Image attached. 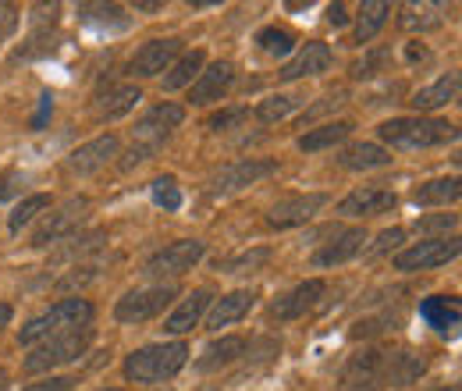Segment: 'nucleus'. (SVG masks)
I'll return each mask as SVG.
<instances>
[{
  "mask_svg": "<svg viewBox=\"0 0 462 391\" xmlns=\"http://www.w3.org/2000/svg\"><path fill=\"white\" fill-rule=\"evenodd\" d=\"M381 143H388L392 150H430V146H445L452 143L459 132L452 121H438V117H392L377 128Z\"/></svg>",
  "mask_w": 462,
  "mask_h": 391,
  "instance_id": "nucleus-1",
  "label": "nucleus"
},
{
  "mask_svg": "<svg viewBox=\"0 0 462 391\" xmlns=\"http://www.w3.org/2000/svg\"><path fill=\"white\" fill-rule=\"evenodd\" d=\"M189 359V345L185 341H161V345H146L135 349L132 356H125V377L135 385H157L174 377Z\"/></svg>",
  "mask_w": 462,
  "mask_h": 391,
  "instance_id": "nucleus-2",
  "label": "nucleus"
},
{
  "mask_svg": "<svg viewBox=\"0 0 462 391\" xmlns=\"http://www.w3.org/2000/svg\"><path fill=\"white\" fill-rule=\"evenodd\" d=\"M93 321V306L86 299H60L54 303L47 313L32 317L22 331H18V341L22 345H36V341H47L54 335H64V331H75V328H86Z\"/></svg>",
  "mask_w": 462,
  "mask_h": 391,
  "instance_id": "nucleus-3",
  "label": "nucleus"
},
{
  "mask_svg": "<svg viewBox=\"0 0 462 391\" xmlns=\"http://www.w3.org/2000/svg\"><path fill=\"white\" fill-rule=\"evenodd\" d=\"M93 335H97V331L86 324V328H75V331H64V335L47 338L43 345H36V349L29 352V359H25V374H43V370H51V367H60V363L79 359V356L89 349Z\"/></svg>",
  "mask_w": 462,
  "mask_h": 391,
  "instance_id": "nucleus-4",
  "label": "nucleus"
},
{
  "mask_svg": "<svg viewBox=\"0 0 462 391\" xmlns=\"http://www.w3.org/2000/svg\"><path fill=\"white\" fill-rule=\"evenodd\" d=\"M338 388L342 391L388 388V349H363V352L348 356Z\"/></svg>",
  "mask_w": 462,
  "mask_h": 391,
  "instance_id": "nucleus-5",
  "label": "nucleus"
},
{
  "mask_svg": "<svg viewBox=\"0 0 462 391\" xmlns=\"http://www.w3.org/2000/svg\"><path fill=\"white\" fill-rule=\"evenodd\" d=\"M207 246L199 238H178L171 246H164L161 253H153L143 267V275L153 281H164V278H181L185 271H192L199 260H203Z\"/></svg>",
  "mask_w": 462,
  "mask_h": 391,
  "instance_id": "nucleus-6",
  "label": "nucleus"
},
{
  "mask_svg": "<svg viewBox=\"0 0 462 391\" xmlns=\"http://www.w3.org/2000/svg\"><path fill=\"white\" fill-rule=\"evenodd\" d=\"M178 295L174 284H153V288H135L128 295H121L115 306V317L121 324H146L157 313H164L171 306V299Z\"/></svg>",
  "mask_w": 462,
  "mask_h": 391,
  "instance_id": "nucleus-7",
  "label": "nucleus"
},
{
  "mask_svg": "<svg viewBox=\"0 0 462 391\" xmlns=\"http://www.w3.org/2000/svg\"><path fill=\"white\" fill-rule=\"evenodd\" d=\"M89 218V200L86 196H75V200H68V203H60L54 214H47L40 228L32 231V246L36 249H47V246H54V242H64V238H71V231L79 228V224Z\"/></svg>",
  "mask_w": 462,
  "mask_h": 391,
  "instance_id": "nucleus-8",
  "label": "nucleus"
},
{
  "mask_svg": "<svg viewBox=\"0 0 462 391\" xmlns=\"http://www.w3.org/2000/svg\"><path fill=\"white\" fill-rule=\"evenodd\" d=\"M462 253V242L452 235V238H427V242H416L402 249L395 256V271L402 275H412V271H430V267H441L448 260H456Z\"/></svg>",
  "mask_w": 462,
  "mask_h": 391,
  "instance_id": "nucleus-9",
  "label": "nucleus"
},
{
  "mask_svg": "<svg viewBox=\"0 0 462 391\" xmlns=\"http://www.w3.org/2000/svg\"><path fill=\"white\" fill-rule=\"evenodd\" d=\"M181 121H185V107H178V104H157L153 111L143 114V117H139V125L132 128V139H135L132 146L157 154V150H161V143L171 135Z\"/></svg>",
  "mask_w": 462,
  "mask_h": 391,
  "instance_id": "nucleus-10",
  "label": "nucleus"
},
{
  "mask_svg": "<svg viewBox=\"0 0 462 391\" xmlns=\"http://www.w3.org/2000/svg\"><path fill=\"white\" fill-rule=\"evenodd\" d=\"M278 164L274 161H260V157H245V161H235L228 168H221L214 178H210V196H228V192H238L267 174H274Z\"/></svg>",
  "mask_w": 462,
  "mask_h": 391,
  "instance_id": "nucleus-11",
  "label": "nucleus"
},
{
  "mask_svg": "<svg viewBox=\"0 0 462 391\" xmlns=\"http://www.w3.org/2000/svg\"><path fill=\"white\" fill-rule=\"evenodd\" d=\"M324 292H328V284L320 278L302 281V284H295L291 292L278 295V299L271 303V317H274V321H299V317H306V313L324 299Z\"/></svg>",
  "mask_w": 462,
  "mask_h": 391,
  "instance_id": "nucleus-12",
  "label": "nucleus"
},
{
  "mask_svg": "<svg viewBox=\"0 0 462 391\" xmlns=\"http://www.w3.org/2000/svg\"><path fill=\"white\" fill-rule=\"evenodd\" d=\"M181 51V40L178 36H168V40H150L143 43L135 57L128 61V75H139V79H153L161 71H168L174 64V57Z\"/></svg>",
  "mask_w": 462,
  "mask_h": 391,
  "instance_id": "nucleus-13",
  "label": "nucleus"
},
{
  "mask_svg": "<svg viewBox=\"0 0 462 391\" xmlns=\"http://www.w3.org/2000/svg\"><path fill=\"white\" fill-rule=\"evenodd\" d=\"M231 82H235V64H231V61H214V64H210L207 71H199V79L192 82L189 100H192L196 107L217 104V100L228 97Z\"/></svg>",
  "mask_w": 462,
  "mask_h": 391,
  "instance_id": "nucleus-14",
  "label": "nucleus"
},
{
  "mask_svg": "<svg viewBox=\"0 0 462 391\" xmlns=\"http://www.w3.org/2000/svg\"><path fill=\"white\" fill-rule=\"evenodd\" d=\"M117 150H121V143H117V135H97V139H89L86 146H79L68 161H64V168L68 174H93V171H100L104 164H111L117 157Z\"/></svg>",
  "mask_w": 462,
  "mask_h": 391,
  "instance_id": "nucleus-15",
  "label": "nucleus"
},
{
  "mask_svg": "<svg viewBox=\"0 0 462 391\" xmlns=\"http://www.w3.org/2000/svg\"><path fill=\"white\" fill-rule=\"evenodd\" d=\"M399 196L392 189H381V185H366V189H356L348 192L346 200L338 203V214L342 218H370V214H384V210H395Z\"/></svg>",
  "mask_w": 462,
  "mask_h": 391,
  "instance_id": "nucleus-16",
  "label": "nucleus"
},
{
  "mask_svg": "<svg viewBox=\"0 0 462 391\" xmlns=\"http://www.w3.org/2000/svg\"><path fill=\"white\" fill-rule=\"evenodd\" d=\"M363 249H366V231H363V228H346V231H338L324 249H317L310 264H313V267H338V264L356 260Z\"/></svg>",
  "mask_w": 462,
  "mask_h": 391,
  "instance_id": "nucleus-17",
  "label": "nucleus"
},
{
  "mask_svg": "<svg viewBox=\"0 0 462 391\" xmlns=\"http://www.w3.org/2000/svg\"><path fill=\"white\" fill-rule=\"evenodd\" d=\"M328 203V196L324 192H306V196H289V200H282V203H274L271 207V214H267V224L271 228H295V224H306L320 207Z\"/></svg>",
  "mask_w": 462,
  "mask_h": 391,
  "instance_id": "nucleus-18",
  "label": "nucleus"
},
{
  "mask_svg": "<svg viewBox=\"0 0 462 391\" xmlns=\"http://www.w3.org/2000/svg\"><path fill=\"white\" fill-rule=\"evenodd\" d=\"M331 47L328 43H306L299 54L285 61L282 64V71H278V79H285V82H295V79H310V75H324L328 68H331Z\"/></svg>",
  "mask_w": 462,
  "mask_h": 391,
  "instance_id": "nucleus-19",
  "label": "nucleus"
},
{
  "mask_svg": "<svg viewBox=\"0 0 462 391\" xmlns=\"http://www.w3.org/2000/svg\"><path fill=\"white\" fill-rule=\"evenodd\" d=\"M456 97H459V71H448V75H441L434 86L416 89L409 104H412V111L423 117V114L438 111V107H448Z\"/></svg>",
  "mask_w": 462,
  "mask_h": 391,
  "instance_id": "nucleus-20",
  "label": "nucleus"
},
{
  "mask_svg": "<svg viewBox=\"0 0 462 391\" xmlns=\"http://www.w3.org/2000/svg\"><path fill=\"white\" fill-rule=\"evenodd\" d=\"M253 306H256V292H253V288H238V292H231V295H221V299L214 303L210 317H207V328H210V331H221V328H228L235 321H242Z\"/></svg>",
  "mask_w": 462,
  "mask_h": 391,
  "instance_id": "nucleus-21",
  "label": "nucleus"
},
{
  "mask_svg": "<svg viewBox=\"0 0 462 391\" xmlns=\"http://www.w3.org/2000/svg\"><path fill=\"white\" fill-rule=\"evenodd\" d=\"M420 317H423L434 331L452 335L462 321V303L456 295H430V299L420 303Z\"/></svg>",
  "mask_w": 462,
  "mask_h": 391,
  "instance_id": "nucleus-22",
  "label": "nucleus"
},
{
  "mask_svg": "<svg viewBox=\"0 0 462 391\" xmlns=\"http://www.w3.org/2000/svg\"><path fill=\"white\" fill-rule=\"evenodd\" d=\"M242 352H245V341L238 335L217 338V341H210V345L203 349V356L196 359V370H199V374H217V370H225L231 363H238Z\"/></svg>",
  "mask_w": 462,
  "mask_h": 391,
  "instance_id": "nucleus-23",
  "label": "nucleus"
},
{
  "mask_svg": "<svg viewBox=\"0 0 462 391\" xmlns=\"http://www.w3.org/2000/svg\"><path fill=\"white\" fill-rule=\"evenodd\" d=\"M210 299H214V292H210V288H196V292H192V295L174 310L171 317H168L164 331H168V335H189V331L203 321V313H207Z\"/></svg>",
  "mask_w": 462,
  "mask_h": 391,
  "instance_id": "nucleus-24",
  "label": "nucleus"
},
{
  "mask_svg": "<svg viewBox=\"0 0 462 391\" xmlns=\"http://www.w3.org/2000/svg\"><path fill=\"white\" fill-rule=\"evenodd\" d=\"M423 374H427L423 352H412V349H395V352H388V388L416 385Z\"/></svg>",
  "mask_w": 462,
  "mask_h": 391,
  "instance_id": "nucleus-25",
  "label": "nucleus"
},
{
  "mask_svg": "<svg viewBox=\"0 0 462 391\" xmlns=\"http://www.w3.org/2000/svg\"><path fill=\"white\" fill-rule=\"evenodd\" d=\"M445 4H416V0H409L399 7V29L405 33H430V29H438L441 22H445Z\"/></svg>",
  "mask_w": 462,
  "mask_h": 391,
  "instance_id": "nucleus-26",
  "label": "nucleus"
},
{
  "mask_svg": "<svg viewBox=\"0 0 462 391\" xmlns=\"http://www.w3.org/2000/svg\"><path fill=\"white\" fill-rule=\"evenodd\" d=\"M388 14H392V4H384V0H366V4H359L356 29H352V43H356V47L370 43V40H374V36L384 29Z\"/></svg>",
  "mask_w": 462,
  "mask_h": 391,
  "instance_id": "nucleus-27",
  "label": "nucleus"
},
{
  "mask_svg": "<svg viewBox=\"0 0 462 391\" xmlns=\"http://www.w3.org/2000/svg\"><path fill=\"white\" fill-rule=\"evenodd\" d=\"M462 196V182L459 178H430L423 182L416 192H412V203L416 207H448Z\"/></svg>",
  "mask_w": 462,
  "mask_h": 391,
  "instance_id": "nucleus-28",
  "label": "nucleus"
},
{
  "mask_svg": "<svg viewBox=\"0 0 462 391\" xmlns=\"http://www.w3.org/2000/svg\"><path fill=\"white\" fill-rule=\"evenodd\" d=\"M143 100V93L135 89V86H111L107 93H100L97 97V117H104V121H115V117H125V114L132 111L135 104Z\"/></svg>",
  "mask_w": 462,
  "mask_h": 391,
  "instance_id": "nucleus-29",
  "label": "nucleus"
},
{
  "mask_svg": "<svg viewBox=\"0 0 462 391\" xmlns=\"http://www.w3.org/2000/svg\"><path fill=\"white\" fill-rule=\"evenodd\" d=\"M395 157L384 150V146H377V143H356V146H348L338 154V164L342 168H352V171H370V168H388Z\"/></svg>",
  "mask_w": 462,
  "mask_h": 391,
  "instance_id": "nucleus-30",
  "label": "nucleus"
},
{
  "mask_svg": "<svg viewBox=\"0 0 462 391\" xmlns=\"http://www.w3.org/2000/svg\"><path fill=\"white\" fill-rule=\"evenodd\" d=\"M352 128H356L352 121H324L320 128H310V132L299 139V150H306V154H317V150L338 146L342 139H348V132H352Z\"/></svg>",
  "mask_w": 462,
  "mask_h": 391,
  "instance_id": "nucleus-31",
  "label": "nucleus"
},
{
  "mask_svg": "<svg viewBox=\"0 0 462 391\" xmlns=\"http://www.w3.org/2000/svg\"><path fill=\"white\" fill-rule=\"evenodd\" d=\"M203 64H207L203 51H189V54H181L171 64V68H168V75H164V89H168V93H174V89H185V86H192V82L199 79Z\"/></svg>",
  "mask_w": 462,
  "mask_h": 391,
  "instance_id": "nucleus-32",
  "label": "nucleus"
},
{
  "mask_svg": "<svg viewBox=\"0 0 462 391\" xmlns=\"http://www.w3.org/2000/svg\"><path fill=\"white\" fill-rule=\"evenodd\" d=\"M79 18L97 29H125L128 25V18L117 4H79Z\"/></svg>",
  "mask_w": 462,
  "mask_h": 391,
  "instance_id": "nucleus-33",
  "label": "nucleus"
},
{
  "mask_svg": "<svg viewBox=\"0 0 462 391\" xmlns=\"http://www.w3.org/2000/svg\"><path fill=\"white\" fill-rule=\"evenodd\" d=\"M388 64H392V51L388 47H374V51H366V54L359 57L348 71H352V79H377L381 71H388Z\"/></svg>",
  "mask_w": 462,
  "mask_h": 391,
  "instance_id": "nucleus-34",
  "label": "nucleus"
},
{
  "mask_svg": "<svg viewBox=\"0 0 462 391\" xmlns=\"http://www.w3.org/2000/svg\"><path fill=\"white\" fill-rule=\"evenodd\" d=\"M51 207V196H43V192H36V196H25L18 207H14V214H11V221H7V228L18 235L25 224H32L43 210Z\"/></svg>",
  "mask_w": 462,
  "mask_h": 391,
  "instance_id": "nucleus-35",
  "label": "nucleus"
},
{
  "mask_svg": "<svg viewBox=\"0 0 462 391\" xmlns=\"http://www.w3.org/2000/svg\"><path fill=\"white\" fill-rule=\"evenodd\" d=\"M271 249L267 246H256V249H249V253H238V256H231L228 264H225V275H256L260 267H267L271 264Z\"/></svg>",
  "mask_w": 462,
  "mask_h": 391,
  "instance_id": "nucleus-36",
  "label": "nucleus"
},
{
  "mask_svg": "<svg viewBox=\"0 0 462 391\" xmlns=\"http://www.w3.org/2000/svg\"><path fill=\"white\" fill-rule=\"evenodd\" d=\"M256 43H260V51H263V54L285 57V54H291V47H295V36H291L289 29L267 25V29H260V33H256Z\"/></svg>",
  "mask_w": 462,
  "mask_h": 391,
  "instance_id": "nucleus-37",
  "label": "nucleus"
},
{
  "mask_svg": "<svg viewBox=\"0 0 462 391\" xmlns=\"http://www.w3.org/2000/svg\"><path fill=\"white\" fill-rule=\"evenodd\" d=\"M402 328V317L399 313H381V317H366V321H356L352 328V338H374V335H384V331H399Z\"/></svg>",
  "mask_w": 462,
  "mask_h": 391,
  "instance_id": "nucleus-38",
  "label": "nucleus"
},
{
  "mask_svg": "<svg viewBox=\"0 0 462 391\" xmlns=\"http://www.w3.org/2000/svg\"><path fill=\"white\" fill-rule=\"evenodd\" d=\"M104 246V231H89V235H71L64 238V249H60L58 260H75V256H89Z\"/></svg>",
  "mask_w": 462,
  "mask_h": 391,
  "instance_id": "nucleus-39",
  "label": "nucleus"
},
{
  "mask_svg": "<svg viewBox=\"0 0 462 391\" xmlns=\"http://www.w3.org/2000/svg\"><path fill=\"white\" fill-rule=\"evenodd\" d=\"M302 100L299 97H267V100H260V107H256V117L260 121H282V117H289L295 107H299Z\"/></svg>",
  "mask_w": 462,
  "mask_h": 391,
  "instance_id": "nucleus-40",
  "label": "nucleus"
},
{
  "mask_svg": "<svg viewBox=\"0 0 462 391\" xmlns=\"http://www.w3.org/2000/svg\"><path fill=\"white\" fill-rule=\"evenodd\" d=\"M150 196H153V203H157V207H164V210H178V207H181V192H178V182H174L171 174L153 178Z\"/></svg>",
  "mask_w": 462,
  "mask_h": 391,
  "instance_id": "nucleus-41",
  "label": "nucleus"
},
{
  "mask_svg": "<svg viewBox=\"0 0 462 391\" xmlns=\"http://www.w3.org/2000/svg\"><path fill=\"white\" fill-rule=\"evenodd\" d=\"M346 93H331V97H320L310 111H302V117H299V128H306V125H313L317 117H324V114H331V111H338V107H346Z\"/></svg>",
  "mask_w": 462,
  "mask_h": 391,
  "instance_id": "nucleus-42",
  "label": "nucleus"
},
{
  "mask_svg": "<svg viewBox=\"0 0 462 391\" xmlns=\"http://www.w3.org/2000/svg\"><path fill=\"white\" fill-rule=\"evenodd\" d=\"M54 51H58V40H54L51 33H36V36L29 40V47L18 51V61H32V57L54 54Z\"/></svg>",
  "mask_w": 462,
  "mask_h": 391,
  "instance_id": "nucleus-43",
  "label": "nucleus"
},
{
  "mask_svg": "<svg viewBox=\"0 0 462 391\" xmlns=\"http://www.w3.org/2000/svg\"><path fill=\"white\" fill-rule=\"evenodd\" d=\"M402 238H405L402 228H388V231H381V235H377V242H374V246L366 249V260H377V256L392 253V249H395V246H399Z\"/></svg>",
  "mask_w": 462,
  "mask_h": 391,
  "instance_id": "nucleus-44",
  "label": "nucleus"
},
{
  "mask_svg": "<svg viewBox=\"0 0 462 391\" xmlns=\"http://www.w3.org/2000/svg\"><path fill=\"white\" fill-rule=\"evenodd\" d=\"M456 224H459L456 214H438V218H420L412 228L416 231H441V238H448V231H456Z\"/></svg>",
  "mask_w": 462,
  "mask_h": 391,
  "instance_id": "nucleus-45",
  "label": "nucleus"
},
{
  "mask_svg": "<svg viewBox=\"0 0 462 391\" xmlns=\"http://www.w3.org/2000/svg\"><path fill=\"white\" fill-rule=\"evenodd\" d=\"M245 117H249V107H228V111H217L210 117V128L214 132H228L235 125H242Z\"/></svg>",
  "mask_w": 462,
  "mask_h": 391,
  "instance_id": "nucleus-46",
  "label": "nucleus"
},
{
  "mask_svg": "<svg viewBox=\"0 0 462 391\" xmlns=\"http://www.w3.org/2000/svg\"><path fill=\"white\" fill-rule=\"evenodd\" d=\"M22 182H25L22 171H4V174H0V203L11 200L14 192H22Z\"/></svg>",
  "mask_w": 462,
  "mask_h": 391,
  "instance_id": "nucleus-47",
  "label": "nucleus"
},
{
  "mask_svg": "<svg viewBox=\"0 0 462 391\" xmlns=\"http://www.w3.org/2000/svg\"><path fill=\"white\" fill-rule=\"evenodd\" d=\"M18 29V7L14 4H0V43Z\"/></svg>",
  "mask_w": 462,
  "mask_h": 391,
  "instance_id": "nucleus-48",
  "label": "nucleus"
},
{
  "mask_svg": "<svg viewBox=\"0 0 462 391\" xmlns=\"http://www.w3.org/2000/svg\"><path fill=\"white\" fill-rule=\"evenodd\" d=\"M58 14H60V4H36V7H32V25H36V29L47 25V22L54 25Z\"/></svg>",
  "mask_w": 462,
  "mask_h": 391,
  "instance_id": "nucleus-49",
  "label": "nucleus"
},
{
  "mask_svg": "<svg viewBox=\"0 0 462 391\" xmlns=\"http://www.w3.org/2000/svg\"><path fill=\"white\" fill-rule=\"evenodd\" d=\"M71 385H75L71 377H47V381H36L22 391H71Z\"/></svg>",
  "mask_w": 462,
  "mask_h": 391,
  "instance_id": "nucleus-50",
  "label": "nucleus"
},
{
  "mask_svg": "<svg viewBox=\"0 0 462 391\" xmlns=\"http://www.w3.org/2000/svg\"><path fill=\"white\" fill-rule=\"evenodd\" d=\"M51 111H54V97L43 93V97H40V111H36V117H32V128H43L47 117H51Z\"/></svg>",
  "mask_w": 462,
  "mask_h": 391,
  "instance_id": "nucleus-51",
  "label": "nucleus"
},
{
  "mask_svg": "<svg viewBox=\"0 0 462 391\" xmlns=\"http://www.w3.org/2000/svg\"><path fill=\"white\" fill-rule=\"evenodd\" d=\"M328 22H331V25H346L348 22L346 4H331V7H328Z\"/></svg>",
  "mask_w": 462,
  "mask_h": 391,
  "instance_id": "nucleus-52",
  "label": "nucleus"
},
{
  "mask_svg": "<svg viewBox=\"0 0 462 391\" xmlns=\"http://www.w3.org/2000/svg\"><path fill=\"white\" fill-rule=\"evenodd\" d=\"M135 11L153 14V11H164V4H161V0H139V4H135Z\"/></svg>",
  "mask_w": 462,
  "mask_h": 391,
  "instance_id": "nucleus-53",
  "label": "nucleus"
},
{
  "mask_svg": "<svg viewBox=\"0 0 462 391\" xmlns=\"http://www.w3.org/2000/svg\"><path fill=\"white\" fill-rule=\"evenodd\" d=\"M405 57L416 64V61H427V51H423L420 43H409V47H405Z\"/></svg>",
  "mask_w": 462,
  "mask_h": 391,
  "instance_id": "nucleus-54",
  "label": "nucleus"
},
{
  "mask_svg": "<svg viewBox=\"0 0 462 391\" xmlns=\"http://www.w3.org/2000/svg\"><path fill=\"white\" fill-rule=\"evenodd\" d=\"M7 324H11V306H7V303H0V331H4Z\"/></svg>",
  "mask_w": 462,
  "mask_h": 391,
  "instance_id": "nucleus-55",
  "label": "nucleus"
},
{
  "mask_svg": "<svg viewBox=\"0 0 462 391\" xmlns=\"http://www.w3.org/2000/svg\"><path fill=\"white\" fill-rule=\"evenodd\" d=\"M7 388V370H4V367H0V391Z\"/></svg>",
  "mask_w": 462,
  "mask_h": 391,
  "instance_id": "nucleus-56",
  "label": "nucleus"
},
{
  "mask_svg": "<svg viewBox=\"0 0 462 391\" xmlns=\"http://www.w3.org/2000/svg\"><path fill=\"white\" fill-rule=\"evenodd\" d=\"M100 391H121V388H100Z\"/></svg>",
  "mask_w": 462,
  "mask_h": 391,
  "instance_id": "nucleus-57",
  "label": "nucleus"
},
{
  "mask_svg": "<svg viewBox=\"0 0 462 391\" xmlns=\"http://www.w3.org/2000/svg\"><path fill=\"white\" fill-rule=\"evenodd\" d=\"M199 391H217V388H199Z\"/></svg>",
  "mask_w": 462,
  "mask_h": 391,
  "instance_id": "nucleus-58",
  "label": "nucleus"
},
{
  "mask_svg": "<svg viewBox=\"0 0 462 391\" xmlns=\"http://www.w3.org/2000/svg\"><path fill=\"white\" fill-rule=\"evenodd\" d=\"M164 391H168V388H164Z\"/></svg>",
  "mask_w": 462,
  "mask_h": 391,
  "instance_id": "nucleus-59",
  "label": "nucleus"
}]
</instances>
